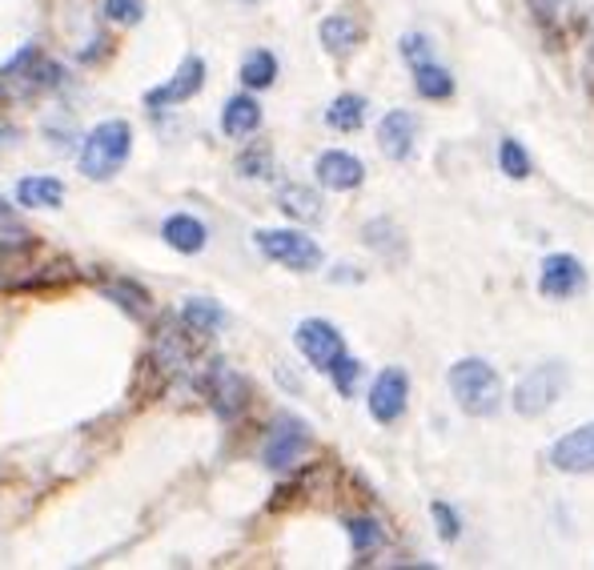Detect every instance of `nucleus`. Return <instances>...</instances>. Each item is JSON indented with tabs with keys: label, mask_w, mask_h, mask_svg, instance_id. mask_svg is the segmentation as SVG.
<instances>
[{
	"label": "nucleus",
	"mask_w": 594,
	"mask_h": 570,
	"mask_svg": "<svg viewBox=\"0 0 594 570\" xmlns=\"http://www.w3.org/2000/svg\"><path fill=\"white\" fill-rule=\"evenodd\" d=\"M450 394L459 402L462 414L471 418H495L502 402H507V390H502V378L490 361L483 358H462L450 366Z\"/></svg>",
	"instance_id": "1"
},
{
	"label": "nucleus",
	"mask_w": 594,
	"mask_h": 570,
	"mask_svg": "<svg viewBox=\"0 0 594 570\" xmlns=\"http://www.w3.org/2000/svg\"><path fill=\"white\" fill-rule=\"evenodd\" d=\"M129 150H133V129L124 121H105L97 124L93 133L85 136L81 145V174L88 181H109V177L121 174V165L129 162Z\"/></svg>",
	"instance_id": "2"
},
{
	"label": "nucleus",
	"mask_w": 594,
	"mask_h": 570,
	"mask_svg": "<svg viewBox=\"0 0 594 570\" xmlns=\"http://www.w3.org/2000/svg\"><path fill=\"white\" fill-rule=\"evenodd\" d=\"M253 241H258V249L265 258L294 273H310L322 265V246L301 234V229H261Z\"/></svg>",
	"instance_id": "3"
},
{
	"label": "nucleus",
	"mask_w": 594,
	"mask_h": 570,
	"mask_svg": "<svg viewBox=\"0 0 594 570\" xmlns=\"http://www.w3.org/2000/svg\"><path fill=\"white\" fill-rule=\"evenodd\" d=\"M562 385H567V370H562L558 361L534 366L519 382V390H514V409H519L522 418H538V414H546V409L558 402Z\"/></svg>",
	"instance_id": "4"
},
{
	"label": "nucleus",
	"mask_w": 594,
	"mask_h": 570,
	"mask_svg": "<svg viewBox=\"0 0 594 570\" xmlns=\"http://www.w3.org/2000/svg\"><path fill=\"white\" fill-rule=\"evenodd\" d=\"M294 346L301 349V358L310 361L313 370H322V373L334 370V361L346 354V342L337 334V325H330L325 318H306V322H297Z\"/></svg>",
	"instance_id": "5"
},
{
	"label": "nucleus",
	"mask_w": 594,
	"mask_h": 570,
	"mask_svg": "<svg viewBox=\"0 0 594 570\" xmlns=\"http://www.w3.org/2000/svg\"><path fill=\"white\" fill-rule=\"evenodd\" d=\"M306 450H310V426H306V421H297V418H277L273 421L270 438H265L261 462H265L270 471L285 474L306 459Z\"/></svg>",
	"instance_id": "6"
},
{
	"label": "nucleus",
	"mask_w": 594,
	"mask_h": 570,
	"mask_svg": "<svg viewBox=\"0 0 594 570\" xmlns=\"http://www.w3.org/2000/svg\"><path fill=\"white\" fill-rule=\"evenodd\" d=\"M201 385H205V397H210V406L217 409L225 421H234L237 414L246 409L249 385H246V378H241V373L229 366V361H210V370H205Z\"/></svg>",
	"instance_id": "7"
},
{
	"label": "nucleus",
	"mask_w": 594,
	"mask_h": 570,
	"mask_svg": "<svg viewBox=\"0 0 594 570\" xmlns=\"http://www.w3.org/2000/svg\"><path fill=\"white\" fill-rule=\"evenodd\" d=\"M406 397H409V378H406V370L390 366V370H382L378 378H373L366 406H370L373 421L390 426V421H397L402 414H406Z\"/></svg>",
	"instance_id": "8"
},
{
	"label": "nucleus",
	"mask_w": 594,
	"mask_h": 570,
	"mask_svg": "<svg viewBox=\"0 0 594 570\" xmlns=\"http://www.w3.org/2000/svg\"><path fill=\"white\" fill-rule=\"evenodd\" d=\"M582 285H586V270H582L579 258H570V253H550L543 261V273H538V289H543L546 298L555 301H567L574 298Z\"/></svg>",
	"instance_id": "9"
},
{
	"label": "nucleus",
	"mask_w": 594,
	"mask_h": 570,
	"mask_svg": "<svg viewBox=\"0 0 594 570\" xmlns=\"http://www.w3.org/2000/svg\"><path fill=\"white\" fill-rule=\"evenodd\" d=\"M550 466L562 474H591L594 471V421L579 426V430H570L562 435L550 447Z\"/></svg>",
	"instance_id": "10"
},
{
	"label": "nucleus",
	"mask_w": 594,
	"mask_h": 570,
	"mask_svg": "<svg viewBox=\"0 0 594 570\" xmlns=\"http://www.w3.org/2000/svg\"><path fill=\"white\" fill-rule=\"evenodd\" d=\"M201 85H205V61H201V57H186L181 69H177L165 85H157L148 93L145 105H153V109H169V105H181V100L198 97Z\"/></svg>",
	"instance_id": "11"
},
{
	"label": "nucleus",
	"mask_w": 594,
	"mask_h": 570,
	"mask_svg": "<svg viewBox=\"0 0 594 570\" xmlns=\"http://www.w3.org/2000/svg\"><path fill=\"white\" fill-rule=\"evenodd\" d=\"M313 174H318V181H322L325 189H334V193H349V189H358L361 181H366V165L354 157V153L346 150H330L318 157V165H313Z\"/></svg>",
	"instance_id": "12"
},
{
	"label": "nucleus",
	"mask_w": 594,
	"mask_h": 570,
	"mask_svg": "<svg viewBox=\"0 0 594 570\" xmlns=\"http://www.w3.org/2000/svg\"><path fill=\"white\" fill-rule=\"evenodd\" d=\"M414 141H418V117L406 109H394L385 112L382 124H378V145L390 162H406L409 153H414Z\"/></svg>",
	"instance_id": "13"
},
{
	"label": "nucleus",
	"mask_w": 594,
	"mask_h": 570,
	"mask_svg": "<svg viewBox=\"0 0 594 570\" xmlns=\"http://www.w3.org/2000/svg\"><path fill=\"white\" fill-rule=\"evenodd\" d=\"M165 246H174L177 253H201L205 241H210V229L193 217V213H174L169 222L162 225Z\"/></svg>",
	"instance_id": "14"
},
{
	"label": "nucleus",
	"mask_w": 594,
	"mask_h": 570,
	"mask_svg": "<svg viewBox=\"0 0 594 570\" xmlns=\"http://www.w3.org/2000/svg\"><path fill=\"white\" fill-rule=\"evenodd\" d=\"M318 37H322L325 52H334V57H349V52L361 45V25L346 13L325 16L322 28H318Z\"/></svg>",
	"instance_id": "15"
},
{
	"label": "nucleus",
	"mask_w": 594,
	"mask_h": 570,
	"mask_svg": "<svg viewBox=\"0 0 594 570\" xmlns=\"http://www.w3.org/2000/svg\"><path fill=\"white\" fill-rule=\"evenodd\" d=\"M261 129V105L253 97H229L222 109V133L225 136H249Z\"/></svg>",
	"instance_id": "16"
},
{
	"label": "nucleus",
	"mask_w": 594,
	"mask_h": 570,
	"mask_svg": "<svg viewBox=\"0 0 594 570\" xmlns=\"http://www.w3.org/2000/svg\"><path fill=\"white\" fill-rule=\"evenodd\" d=\"M181 325H186L189 334L210 337L225 325V310L210 298H189L186 306H181Z\"/></svg>",
	"instance_id": "17"
},
{
	"label": "nucleus",
	"mask_w": 594,
	"mask_h": 570,
	"mask_svg": "<svg viewBox=\"0 0 594 570\" xmlns=\"http://www.w3.org/2000/svg\"><path fill=\"white\" fill-rule=\"evenodd\" d=\"M277 210H282L285 217H294V222H310V225L322 222V198L306 186H282Z\"/></svg>",
	"instance_id": "18"
},
{
	"label": "nucleus",
	"mask_w": 594,
	"mask_h": 570,
	"mask_svg": "<svg viewBox=\"0 0 594 570\" xmlns=\"http://www.w3.org/2000/svg\"><path fill=\"white\" fill-rule=\"evenodd\" d=\"M16 201L28 205V210H57L64 201V186L57 177H28L16 186Z\"/></svg>",
	"instance_id": "19"
},
{
	"label": "nucleus",
	"mask_w": 594,
	"mask_h": 570,
	"mask_svg": "<svg viewBox=\"0 0 594 570\" xmlns=\"http://www.w3.org/2000/svg\"><path fill=\"white\" fill-rule=\"evenodd\" d=\"M366 97H358V93H342L337 100H330V109H325V124L330 129H337V133H354V129H361L366 124Z\"/></svg>",
	"instance_id": "20"
},
{
	"label": "nucleus",
	"mask_w": 594,
	"mask_h": 570,
	"mask_svg": "<svg viewBox=\"0 0 594 570\" xmlns=\"http://www.w3.org/2000/svg\"><path fill=\"white\" fill-rule=\"evenodd\" d=\"M414 88H418L426 100H445L454 97V76H450V69H442V64H414Z\"/></svg>",
	"instance_id": "21"
},
{
	"label": "nucleus",
	"mask_w": 594,
	"mask_h": 570,
	"mask_svg": "<svg viewBox=\"0 0 594 570\" xmlns=\"http://www.w3.org/2000/svg\"><path fill=\"white\" fill-rule=\"evenodd\" d=\"M273 81H277V57L270 49L249 52L241 61V85L246 88H270Z\"/></svg>",
	"instance_id": "22"
},
{
	"label": "nucleus",
	"mask_w": 594,
	"mask_h": 570,
	"mask_svg": "<svg viewBox=\"0 0 594 570\" xmlns=\"http://www.w3.org/2000/svg\"><path fill=\"white\" fill-rule=\"evenodd\" d=\"M498 169H502L510 181H522V177H531V153L522 150L514 136H507V141L498 145Z\"/></svg>",
	"instance_id": "23"
},
{
	"label": "nucleus",
	"mask_w": 594,
	"mask_h": 570,
	"mask_svg": "<svg viewBox=\"0 0 594 570\" xmlns=\"http://www.w3.org/2000/svg\"><path fill=\"white\" fill-rule=\"evenodd\" d=\"M349 543H354V550L366 558V555H378V550H382L385 534L373 519H349Z\"/></svg>",
	"instance_id": "24"
},
{
	"label": "nucleus",
	"mask_w": 594,
	"mask_h": 570,
	"mask_svg": "<svg viewBox=\"0 0 594 570\" xmlns=\"http://www.w3.org/2000/svg\"><path fill=\"white\" fill-rule=\"evenodd\" d=\"M117 306H121L124 313H133V318H145L148 313V294L141 289V285L133 282H109V289H105Z\"/></svg>",
	"instance_id": "25"
},
{
	"label": "nucleus",
	"mask_w": 594,
	"mask_h": 570,
	"mask_svg": "<svg viewBox=\"0 0 594 570\" xmlns=\"http://www.w3.org/2000/svg\"><path fill=\"white\" fill-rule=\"evenodd\" d=\"M237 174H241V177H253V181L270 177L273 174V153L265 150V145H258V150H246L241 157H237Z\"/></svg>",
	"instance_id": "26"
},
{
	"label": "nucleus",
	"mask_w": 594,
	"mask_h": 570,
	"mask_svg": "<svg viewBox=\"0 0 594 570\" xmlns=\"http://www.w3.org/2000/svg\"><path fill=\"white\" fill-rule=\"evenodd\" d=\"M330 378H334V385H337V394H354V385H358V378H361V361H354L349 354H342V358L334 361V370H330Z\"/></svg>",
	"instance_id": "27"
},
{
	"label": "nucleus",
	"mask_w": 594,
	"mask_h": 570,
	"mask_svg": "<svg viewBox=\"0 0 594 570\" xmlns=\"http://www.w3.org/2000/svg\"><path fill=\"white\" fill-rule=\"evenodd\" d=\"M402 57L409 61V69H414V64L433 61V45H430V37H421V33H406V37H402Z\"/></svg>",
	"instance_id": "28"
},
{
	"label": "nucleus",
	"mask_w": 594,
	"mask_h": 570,
	"mask_svg": "<svg viewBox=\"0 0 594 570\" xmlns=\"http://www.w3.org/2000/svg\"><path fill=\"white\" fill-rule=\"evenodd\" d=\"M105 13H109L117 25H136V21H141V0H105Z\"/></svg>",
	"instance_id": "29"
},
{
	"label": "nucleus",
	"mask_w": 594,
	"mask_h": 570,
	"mask_svg": "<svg viewBox=\"0 0 594 570\" xmlns=\"http://www.w3.org/2000/svg\"><path fill=\"white\" fill-rule=\"evenodd\" d=\"M433 519L442 522L438 531H442L445 543H454V538H459V514H454V510L445 507V502H433Z\"/></svg>",
	"instance_id": "30"
},
{
	"label": "nucleus",
	"mask_w": 594,
	"mask_h": 570,
	"mask_svg": "<svg viewBox=\"0 0 594 570\" xmlns=\"http://www.w3.org/2000/svg\"><path fill=\"white\" fill-rule=\"evenodd\" d=\"M4 136H13V129H9V124H0V141H4Z\"/></svg>",
	"instance_id": "31"
},
{
	"label": "nucleus",
	"mask_w": 594,
	"mask_h": 570,
	"mask_svg": "<svg viewBox=\"0 0 594 570\" xmlns=\"http://www.w3.org/2000/svg\"><path fill=\"white\" fill-rule=\"evenodd\" d=\"M0 217H9V210H4V201H0Z\"/></svg>",
	"instance_id": "32"
},
{
	"label": "nucleus",
	"mask_w": 594,
	"mask_h": 570,
	"mask_svg": "<svg viewBox=\"0 0 594 570\" xmlns=\"http://www.w3.org/2000/svg\"><path fill=\"white\" fill-rule=\"evenodd\" d=\"M0 97H4V88H0Z\"/></svg>",
	"instance_id": "33"
}]
</instances>
